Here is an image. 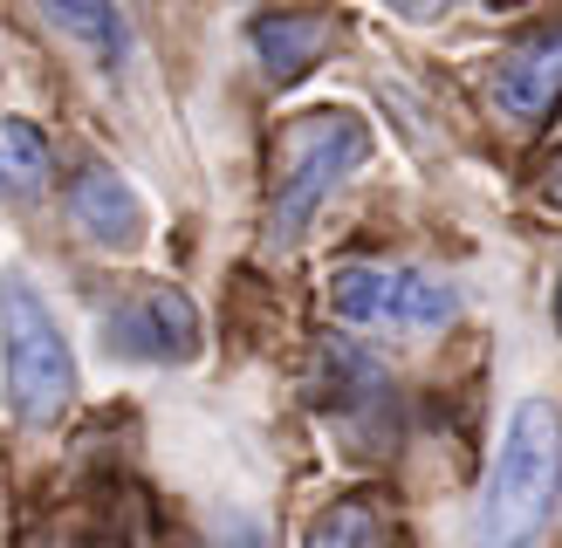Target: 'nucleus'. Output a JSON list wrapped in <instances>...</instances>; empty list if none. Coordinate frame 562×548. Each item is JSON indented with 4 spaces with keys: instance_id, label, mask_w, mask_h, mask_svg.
<instances>
[{
    "instance_id": "9b49d317",
    "label": "nucleus",
    "mask_w": 562,
    "mask_h": 548,
    "mask_svg": "<svg viewBox=\"0 0 562 548\" xmlns=\"http://www.w3.org/2000/svg\"><path fill=\"white\" fill-rule=\"evenodd\" d=\"M42 185H48V137L27 117H8L0 124V199H35Z\"/></svg>"
},
{
    "instance_id": "f257e3e1",
    "label": "nucleus",
    "mask_w": 562,
    "mask_h": 548,
    "mask_svg": "<svg viewBox=\"0 0 562 548\" xmlns=\"http://www.w3.org/2000/svg\"><path fill=\"white\" fill-rule=\"evenodd\" d=\"M562 493V411L549 398H521L501 432L487 493L473 507V548H536Z\"/></svg>"
},
{
    "instance_id": "f8f14e48",
    "label": "nucleus",
    "mask_w": 562,
    "mask_h": 548,
    "mask_svg": "<svg viewBox=\"0 0 562 548\" xmlns=\"http://www.w3.org/2000/svg\"><path fill=\"white\" fill-rule=\"evenodd\" d=\"M302 548H391V535H384V514L363 501V493H350V501H336L316 528H308Z\"/></svg>"
},
{
    "instance_id": "6e6552de",
    "label": "nucleus",
    "mask_w": 562,
    "mask_h": 548,
    "mask_svg": "<svg viewBox=\"0 0 562 548\" xmlns=\"http://www.w3.org/2000/svg\"><path fill=\"white\" fill-rule=\"evenodd\" d=\"M336 42H344V14L329 8H274L247 27V48H255L268 82H302Z\"/></svg>"
},
{
    "instance_id": "39448f33",
    "label": "nucleus",
    "mask_w": 562,
    "mask_h": 548,
    "mask_svg": "<svg viewBox=\"0 0 562 548\" xmlns=\"http://www.w3.org/2000/svg\"><path fill=\"white\" fill-rule=\"evenodd\" d=\"M103 343L117 356H137V364H192L206 350V329H200V309L186 301V288H145L124 309H110Z\"/></svg>"
},
{
    "instance_id": "4468645a",
    "label": "nucleus",
    "mask_w": 562,
    "mask_h": 548,
    "mask_svg": "<svg viewBox=\"0 0 562 548\" xmlns=\"http://www.w3.org/2000/svg\"><path fill=\"white\" fill-rule=\"evenodd\" d=\"M536 192H542V199H549V206L562 213V151L549 158V172H542V185H536Z\"/></svg>"
},
{
    "instance_id": "423d86ee",
    "label": "nucleus",
    "mask_w": 562,
    "mask_h": 548,
    "mask_svg": "<svg viewBox=\"0 0 562 548\" xmlns=\"http://www.w3.org/2000/svg\"><path fill=\"white\" fill-rule=\"evenodd\" d=\"M494 103H501V117L508 124H549L555 110H562V14L542 21V27H528V35L501 55V69H494Z\"/></svg>"
},
{
    "instance_id": "dca6fc26",
    "label": "nucleus",
    "mask_w": 562,
    "mask_h": 548,
    "mask_svg": "<svg viewBox=\"0 0 562 548\" xmlns=\"http://www.w3.org/2000/svg\"><path fill=\"white\" fill-rule=\"evenodd\" d=\"M555 316H562V288H555Z\"/></svg>"
},
{
    "instance_id": "ddd939ff",
    "label": "nucleus",
    "mask_w": 562,
    "mask_h": 548,
    "mask_svg": "<svg viewBox=\"0 0 562 548\" xmlns=\"http://www.w3.org/2000/svg\"><path fill=\"white\" fill-rule=\"evenodd\" d=\"M384 8L405 21H432V14H446V0H384Z\"/></svg>"
},
{
    "instance_id": "2eb2a0df",
    "label": "nucleus",
    "mask_w": 562,
    "mask_h": 548,
    "mask_svg": "<svg viewBox=\"0 0 562 548\" xmlns=\"http://www.w3.org/2000/svg\"><path fill=\"white\" fill-rule=\"evenodd\" d=\"M487 8H521V0H487Z\"/></svg>"
},
{
    "instance_id": "7ed1b4c3",
    "label": "nucleus",
    "mask_w": 562,
    "mask_h": 548,
    "mask_svg": "<svg viewBox=\"0 0 562 548\" xmlns=\"http://www.w3.org/2000/svg\"><path fill=\"white\" fill-rule=\"evenodd\" d=\"M0 370H8V404L21 425H55L76 404L69 336L21 274H0Z\"/></svg>"
},
{
    "instance_id": "1a4fd4ad",
    "label": "nucleus",
    "mask_w": 562,
    "mask_h": 548,
    "mask_svg": "<svg viewBox=\"0 0 562 548\" xmlns=\"http://www.w3.org/2000/svg\"><path fill=\"white\" fill-rule=\"evenodd\" d=\"M42 14L55 21V35H69L76 48H90L97 62H110V69L124 62L131 27H124V8H117V0H42Z\"/></svg>"
},
{
    "instance_id": "0eeeda50",
    "label": "nucleus",
    "mask_w": 562,
    "mask_h": 548,
    "mask_svg": "<svg viewBox=\"0 0 562 548\" xmlns=\"http://www.w3.org/2000/svg\"><path fill=\"white\" fill-rule=\"evenodd\" d=\"M69 219L82 227V240H97L103 254H137L151 233L145 219V199L131 192L124 172H110V164H82L69 179Z\"/></svg>"
},
{
    "instance_id": "f03ea898",
    "label": "nucleus",
    "mask_w": 562,
    "mask_h": 548,
    "mask_svg": "<svg viewBox=\"0 0 562 548\" xmlns=\"http://www.w3.org/2000/svg\"><path fill=\"white\" fill-rule=\"evenodd\" d=\"M371 158V124L357 110H302L274 130V172H268V247H289L316 227L329 192Z\"/></svg>"
},
{
    "instance_id": "20e7f679",
    "label": "nucleus",
    "mask_w": 562,
    "mask_h": 548,
    "mask_svg": "<svg viewBox=\"0 0 562 548\" xmlns=\"http://www.w3.org/2000/svg\"><path fill=\"white\" fill-rule=\"evenodd\" d=\"M329 309L363 329H398V336H432L460 316V295L446 274L398 267V261H350L329 274Z\"/></svg>"
},
{
    "instance_id": "9d476101",
    "label": "nucleus",
    "mask_w": 562,
    "mask_h": 548,
    "mask_svg": "<svg viewBox=\"0 0 562 548\" xmlns=\"http://www.w3.org/2000/svg\"><path fill=\"white\" fill-rule=\"evenodd\" d=\"M316 384H323L316 404L344 419V411H357V404H384V384H391V377H384L357 343H323V356H316Z\"/></svg>"
}]
</instances>
